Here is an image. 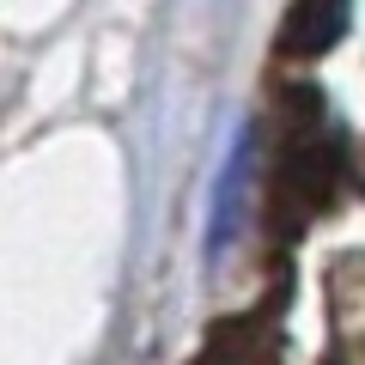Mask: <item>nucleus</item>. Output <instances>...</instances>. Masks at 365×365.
Segmentation results:
<instances>
[{
    "mask_svg": "<svg viewBox=\"0 0 365 365\" xmlns=\"http://www.w3.org/2000/svg\"><path fill=\"white\" fill-rule=\"evenodd\" d=\"M244 182H250V134H237V146H232V165H225V177H220V195H213V232H207L213 256H220V250L232 244V225H237V201H244Z\"/></svg>",
    "mask_w": 365,
    "mask_h": 365,
    "instance_id": "f257e3e1",
    "label": "nucleus"
}]
</instances>
